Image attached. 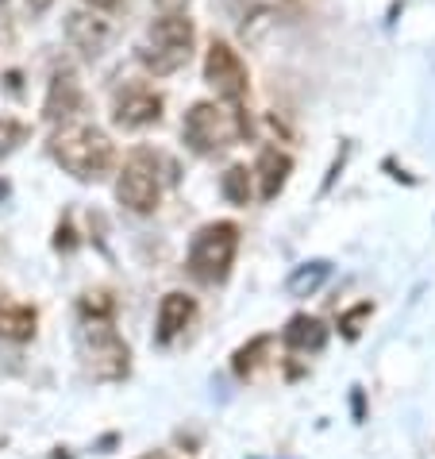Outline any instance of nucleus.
I'll list each match as a JSON object with an SVG mask.
<instances>
[{"label":"nucleus","instance_id":"2eb2a0df","mask_svg":"<svg viewBox=\"0 0 435 459\" xmlns=\"http://www.w3.org/2000/svg\"><path fill=\"white\" fill-rule=\"evenodd\" d=\"M254 170H247L243 162H235V167H227L224 178H220V194L232 201V205H251V197H254Z\"/></svg>","mask_w":435,"mask_h":459},{"label":"nucleus","instance_id":"f257e3e1","mask_svg":"<svg viewBox=\"0 0 435 459\" xmlns=\"http://www.w3.org/2000/svg\"><path fill=\"white\" fill-rule=\"evenodd\" d=\"M50 159L78 182H100L105 174L116 167V143L100 132L97 124H81V120H66L50 135Z\"/></svg>","mask_w":435,"mask_h":459},{"label":"nucleus","instance_id":"0eeeda50","mask_svg":"<svg viewBox=\"0 0 435 459\" xmlns=\"http://www.w3.org/2000/svg\"><path fill=\"white\" fill-rule=\"evenodd\" d=\"M204 82L212 85V93L227 100V105H239L243 97H247V66H243V58H239V50L232 43H224V39H212L209 47V55H204Z\"/></svg>","mask_w":435,"mask_h":459},{"label":"nucleus","instance_id":"7ed1b4c3","mask_svg":"<svg viewBox=\"0 0 435 459\" xmlns=\"http://www.w3.org/2000/svg\"><path fill=\"white\" fill-rule=\"evenodd\" d=\"M251 132L247 117L239 112V105H216V100H197L193 108L185 112L182 120V139L189 143V151L197 155H216V151L232 147L235 139H243Z\"/></svg>","mask_w":435,"mask_h":459},{"label":"nucleus","instance_id":"5701e85b","mask_svg":"<svg viewBox=\"0 0 435 459\" xmlns=\"http://www.w3.org/2000/svg\"><path fill=\"white\" fill-rule=\"evenodd\" d=\"M139 459H166L162 452H150V455H139Z\"/></svg>","mask_w":435,"mask_h":459},{"label":"nucleus","instance_id":"6ab92c4d","mask_svg":"<svg viewBox=\"0 0 435 459\" xmlns=\"http://www.w3.org/2000/svg\"><path fill=\"white\" fill-rule=\"evenodd\" d=\"M370 313H374V305H370V301H358L354 309H347V313L339 316V333L347 336V340H358V336H362V325L370 321Z\"/></svg>","mask_w":435,"mask_h":459},{"label":"nucleus","instance_id":"a211bd4d","mask_svg":"<svg viewBox=\"0 0 435 459\" xmlns=\"http://www.w3.org/2000/svg\"><path fill=\"white\" fill-rule=\"evenodd\" d=\"M112 313H116V301H112L108 290H97L81 298V321H112Z\"/></svg>","mask_w":435,"mask_h":459},{"label":"nucleus","instance_id":"4be33fe9","mask_svg":"<svg viewBox=\"0 0 435 459\" xmlns=\"http://www.w3.org/2000/svg\"><path fill=\"white\" fill-rule=\"evenodd\" d=\"M155 4H158L162 12H182V8L189 4V0H155Z\"/></svg>","mask_w":435,"mask_h":459},{"label":"nucleus","instance_id":"4468645a","mask_svg":"<svg viewBox=\"0 0 435 459\" xmlns=\"http://www.w3.org/2000/svg\"><path fill=\"white\" fill-rule=\"evenodd\" d=\"M66 35L85 58H97L100 50H105V43H108V23L97 20V16H81V12H73V16L66 20Z\"/></svg>","mask_w":435,"mask_h":459},{"label":"nucleus","instance_id":"f03ea898","mask_svg":"<svg viewBox=\"0 0 435 459\" xmlns=\"http://www.w3.org/2000/svg\"><path fill=\"white\" fill-rule=\"evenodd\" d=\"M193 43H197V28L193 20L182 12H166L147 28V39L139 47V62L155 74V78H170L193 58Z\"/></svg>","mask_w":435,"mask_h":459},{"label":"nucleus","instance_id":"f3484780","mask_svg":"<svg viewBox=\"0 0 435 459\" xmlns=\"http://www.w3.org/2000/svg\"><path fill=\"white\" fill-rule=\"evenodd\" d=\"M328 271H331L328 263H309V266H301V271H293V274H289L286 290L293 293V298H309V293H316L320 286H324Z\"/></svg>","mask_w":435,"mask_h":459},{"label":"nucleus","instance_id":"ddd939ff","mask_svg":"<svg viewBox=\"0 0 435 459\" xmlns=\"http://www.w3.org/2000/svg\"><path fill=\"white\" fill-rule=\"evenodd\" d=\"M281 343H286L289 351H324L328 343V325L320 321V316H309V313H297L293 321L281 328Z\"/></svg>","mask_w":435,"mask_h":459},{"label":"nucleus","instance_id":"20e7f679","mask_svg":"<svg viewBox=\"0 0 435 459\" xmlns=\"http://www.w3.org/2000/svg\"><path fill=\"white\" fill-rule=\"evenodd\" d=\"M235 255H239V224L212 221L193 236L185 266L200 286H220V282H227V274H232Z\"/></svg>","mask_w":435,"mask_h":459},{"label":"nucleus","instance_id":"dca6fc26","mask_svg":"<svg viewBox=\"0 0 435 459\" xmlns=\"http://www.w3.org/2000/svg\"><path fill=\"white\" fill-rule=\"evenodd\" d=\"M270 336H254L251 343H243V348L232 355V371L239 375V378H251L254 371H259V363H262V355L270 351Z\"/></svg>","mask_w":435,"mask_h":459},{"label":"nucleus","instance_id":"f8f14e48","mask_svg":"<svg viewBox=\"0 0 435 459\" xmlns=\"http://www.w3.org/2000/svg\"><path fill=\"white\" fill-rule=\"evenodd\" d=\"M293 174V159L286 155L281 147H262L259 162H254V178H259V197L262 201H274L281 189H286Z\"/></svg>","mask_w":435,"mask_h":459},{"label":"nucleus","instance_id":"39448f33","mask_svg":"<svg viewBox=\"0 0 435 459\" xmlns=\"http://www.w3.org/2000/svg\"><path fill=\"white\" fill-rule=\"evenodd\" d=\"M81 359L97 382H120L132 371V348L112 321H81Z\"/></svg>","mask_w":435,"mask_h":459},{"label":"nucleus","instance_id":"9b49d317","mask_svg":"<svg viewBox=\"0 0 435 459\" xmlns=\"http://www.w3.org/2000/svg\"><path fill=\"white\" fill-rule=\"evenodd\" d=\"M39 328V309L28 301H12L8 293H0V340L28 343Z\"/></svg>","mask_w":435,"mask_h":459},{"label":"nucleus","instance_id":"1a4fd4ad","mask_svg":"<svg viewBox=\"0 0 435 459\" xmlns=\"http://www.w3.org/2000/svg\"><path fill=\"white\" fill-rule=\"evenodd\" d=\"M81 112V85L73 78L70 70H58L50 78V89H47V100H43V117L55 120V124H66Z\"/></svg>","mask_w":435,"mask_h":459},{"label":"nucleus","instance_id":"9d476101","mask_svg":"<svg viewBox=\"0 0 435 459\" xmlns=\"http://www.w3.org/2000/svg\"><path fill=\"white\" fill-rule=\"evenodd\" d=\"M193 316H197V301L182 290H170L158 305V343H174L193 325Z\"/></svg>","mask_w":435,"mask_h":459},{"label":"nucleus","instance_id":"aec40b11","mask_svg":"<svg viewBox=\"0 0 435 459\" xmlns=\"http://www.w3.org/2000/svg\"><path fill=\"white\" fill-rule=\"evenodd\" d=\"M23 139H28V127L12 117H0V155H8V151H16Z\"/></svg>","mask_w":435,"mask_h":459},{"label":"nucleus","instance_id":"412c9836","mask_svg":"<svg viewBox=\"0 0 435 459\" xmlns=\"http://www.w3.org/2000/svg\"><path fill=\"white\" fill-rule=\"evenodd\" d=\"M93 12H112V8H120V0H85Z\"/></svg>","mask_w":435,"mask_h":459},{"label":"nucleus","instance_id":"423d86ee","mask_svg":"<svg viewBox=\"0 0 435 459\" xmlns=\"http://www.w3.org/2000/svg\"><path fill=\"white\" fill-rule=\"evenodd\" d=\"M116 201L135 212V216H147L158 209L162 201V174H158V155L147 147H135L132 155L124 159V167L116 174Z\"/></svg>","mask_w":435,"mask_h":459},{"label":"nucleus","instance_id":"6e6552de","mask_svg":"<svg viewBox=\"0 0 435 459\" xmlns=\"http://www.w3.org/2000/svg\"><path fill=\"white\" fill-rule=\"evenodd\" d=\"M112 120L124 132H139L162 120V93H155L150 85H124L116 100H112Z\"/></svg>","mask_w":435,"mask_h":459}]
</instances>
